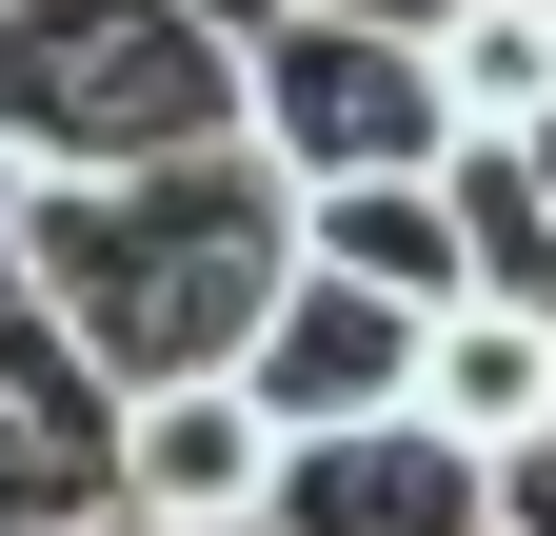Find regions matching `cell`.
Masks as SVG:
<instances>
[{"instance_id": "obj_7", "label": "cell", "mask_w": 556, "mask_h": 536, "mask_svg": "<svg viewBox=\"0 0 556 536\" xmlns=\"http://www.w3.org/2000/svg\"><path fill=\"white\" fill-rule=\"evenodd\" d=\"M417 418L477 437L497 477H536V457H556V318H536V298H457V318H438V378H417Z\"/></svg>"}, {"instance_id": "obj_1", "label": "cell", "mask_w": 556, "mask_h": 536, "mask_svg": "<svg viewBox=\"0 0 556 536\" xmlns=\"http://www.w3.org/2000/svg\"><path fill=\"white\" fill-rule=\"evenodd\" d=\"M21 258H40V318L80 339L100 397L239 378L258 318L299 298V179L258 140H199V159H139V179H21Z\"/></svg>"}, {"instance_id": "obj_5", "label": "cell", "mask_w": 556, "mask_h": 536, "mask_svg": "<svg viewBox=\"0 0 556 536\" xmlns=\"http://www.w3.org/2000/svg\"><path fill=\"white\" fill-rule=\"evenodd\" d=\"M417 378H438V318L378 298V279H318V258H299V298H278V318H258V358H239V397H258L278 437L417 418Z\"/></svg>"}, {"instance_id": "obj_12", "label": "cell", "mask_w": 556, "mask_h": 536, "mask_svg": "<svg viewBox=\"0 0 556 536\" xmlns=\"http://www.w3.org/2000/svg\"><path fill=\"white\" fill-rule=\"evenodd\" d=\"M497 159H517V179H536V199H556V119H536V140H497Z\"/></svg>"}, {"instance_id": "obj_10", "label": "cell", "mask_w": 556, "mask_h": 536, "mask_svg": "<svg viewBox=\"0 0 556 536\" xmlns=\"http://www.w3.org/2000/svg\"><path fill=\"white\" fill-rule=\"evenodd\" d=\"M457 239H477V298H536V318H556V199H536L497 140L457 159Z\"/></svg>"}, {"instance_id": "obj_11", "label": "cell", "mask_w": 556, "mask_h": 536, "mask_svg": "<svg viewBox=\"0 0 556 536\" xmlns=\"http://www.w3.org/2000/svg\"><path fill=\"white\" fill-rule=\"evenodd\" d=\"M299 21H378V40H438L457 0H299Z\"/></svg>"}, {"instance_id": "obj_9", "label": "cell", "mask_w": 556, "mask_h": 536, "mask_svg": "<svg viewBox=\"0 0 556 536\" xmlns=\"http://www.w3.org/2000/svg\"><path fill=\"white\" fill-rule=\"evenodd\" d=\"M438 100H457V159L477 140H536L556 119V0H457L438 21Z\"/></svg>"}, {"instance_id": "obj_2", "label": "cell", "mask_w": 556, "mask_h": 536, "mask_svg": "<svg viewBox=\"0 0 556 536\" xmlns=\"http://www.w3.org/2000/svg\"><path fill=\"white\" fill-rule=\"evenodd\" d=\"M299 0H0V179H139L239 140V80Z\"/></svg>"}, {"instance_id": "obj_4", "label": "cell", "mask_w": 556, "mask_h": 536, "mask_svg": "<svg viewBox=\"0 0 556 536\" xmlns=\"http://www.w3.org/2000/svg\"><path fill=\"white\" fill-rule=\"evenodd\" d=\"M278 437L239 378H160V397H119V457H100V516L119 536H278Z\"/></svg>"}, {"instance_id": "obj_13", "label": "cell", "mask_w": 556, "mask_h": 536, "mask_svg": "<svg viewBox=\"0 0 556 536\" xmlns=\"http://www.w3.org/2000/svg\"><path fill=\"white\" fill-rule=\"evenodd\" d=\"M517 536H556V457H536V477H517Z\"/></svg>"}, {"instance_id": "obj_8", "label": "cell", "mask_w": 556, "mask_h": 536, "mask_svg": "<svg viewBox=\"0 0 556 536\" xmlns=\"http://www.w3.org/2000/svg\"><path fill=\"white\" fill-rule=\"evenodd\" d=\"M299 258L318 279H378L417 318L477 298V239H457V179H358V199H299Z\"/></svg>"}, {"instance_id": "obj_6", "label": "cell", "mask_w": 556, "mask_h": 536, "mask_svg": "<svg viewBox=\"0 0 556 536\" xmlns=\"http://www.w3.org/2000/svg\"><path fill=\"white\" fill-rule=\"evenodd\" d=\"M278 536H517V477L438 418H358L278 457Z\"/></svg>"}, {"instance_id": "obj_14", "label": "cell", "mask_w": 556, "mask_h": 536, "mask_svg": "<svg viewBox=\"0 0 556 536\" xmlns=\"http://www.w3.org/2000/svg\"><path fill=\"white\" fill-rule=\"evenodd\" d=\"M60 536H119V516H60Z\"/></svg>"}, {"instance_id": "obj_3", "label": "cell", "mask_w": 556, "mask_h": 536, "mask_svg": "<svg viewBox=\"0 0 556 536\" xmlns=\"http://www.w3.org/2000/svg\"><path fill=\"white\" fill-rule=\"evenodd\" d=\"M239 140L299 179V199H358V179H457L438 40H378V21H278V40H258V80H239Z\"/></svg>"}]
</instances>
